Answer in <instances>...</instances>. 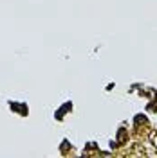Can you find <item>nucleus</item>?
Wrapping results in <instances>:
<instances>
[{
  "label": "nucleus",
  "instance_id": "nucleus-1",
  "mask_svg": "<svg viewBox=\"0 0 157 158\" xmlns=\"http://www.w3.org/2000/svg\"><path fill=\"white\" fill-rule=\"evenodd\" d=\"M155 146H157V137H155Z\"/></svg>",
  "mask_w": 157,
  "mask_h": 158
}]
</instances>
